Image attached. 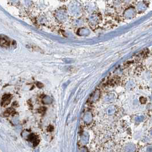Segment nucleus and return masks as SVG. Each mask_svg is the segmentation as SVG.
Masks as SVG:
<instances>
[{
  "instance_id": "f257e3e1",
  "label": "nucleus",
  "mask_w": 152,
  "mask_h": 152,
  "mask_svg": "<svg viewBox=\"0 0 152 152\" xmlns=\"http://www.w3.org/2000/svg\"><path fill=\"white\" fill-rule=\"evenodd\" d=\"M69 16L74 18L81 17L83 13L84 7L82 4L78 0H72L66 6Z\"/></svg>"
},
{
  "instance_id": "f03ea898",
  "label": "nucleus",
  "mask_w": 152,
  "mask_h": 152,
  "mask_svg": "<svg viewBox=\"0 0 152 152\" xmlns=\"http://www.w3.org/2000/svg\"><path fill=\"white\" fill-rule=\"evenodd\" d=\"M54 17L57 21L60 24L66 22L69 17L66 6H62L57 9L54 12Z\"/></svg>"
},
{
  "instance_id": "7ed1b4c3",
  "label": "nucleus",
  "mask_w": 152,
  "mask_h": 152,
  "mask_svg": "<svg viewBox=\"0 0 152 152\" xmlns=\"http://www.w3.org/2000/svg\"><path fill=\"white\" fill-rule=\"evenodd\" d=\"M102 20V17L100 12L97 11L92 12L89 14L86 18V21L92 27H96L100 24Z\"/></svg>"
},
{
  "instance_id": "20e7f679",
  "label": "nucleus",
  "mask_w": 152,
  "mask_h": 152,
  "mask_svg": "<svg viewBox=\"0 0 152 152\" xmlns=\"http://www.w3.org/2000/svg\"><path fill=\"white\" fill-rule=\"evenodd\" d=\"M137 13L135 8L133 6H130L124 10L123 12V17L127 20H131L136 16Z\"/></svg>"
},
{
  "instance_id": "39448f33",
  "label": "nucleus",
  "mask_w": 152,
  "mask_h": 152,
  "mask_svg": "<svg viewBox=\"0 0 152 152\" xmlns=\"http://www.w3.org/2000/svg\"><path fill=\"white\" fill-rule=\"evenodd\" d=\"M149 7V4L145 1H139L137 4L135 9L138 14H142L146 11L147 8Z\"/></svg>"
},
{
  "instance_id": "423d86ee",
  "label": "nucleus",
  "mask_w": 152,
  "mask_h": 152,
  "mask_svg": "<svg viewBox=\"0 0 152 152\" xmlns=\"http://www.w3.org/2000/svg\"><path fill=\"white\" fill-rule=\"evenodd\" d=\"M12 44L13 43H12L11 40L9 38L5 35H0V46L3 48H9L11 46Z\"/></svg>"
},
{
  "instance_id": "0eeeda50",
  "label": "nucleus",
  "mask_w": 152,
  "mask_h": 152,
  "mask_svg": "<svg viewBox=\"0 0 152 152\" xmlns=\"http://www.w3.org/2000/svg\"><path fill=\"white\" fill-rule=\"evenodd\" d=\"M85 20L82 17H79L75 18V19L73 22V24L74 26L81 27L85 24Z\"/></svg>"
},
{
  "instance_id": "6e6552de",
  "label": "nucleus",
  "mask_w": 152,
  "mask_h": 152,
  "mask_svg": "<svg viewBox=\"0 0 152 152\" xmlns=\"http://www.w3.org/2000/svg\"><path fill=\"white\" fill-rule=\"evenodd\" d=\"M10 95L8 94H6L5 96H4L3 101H2V105L3 106H6V105H8L10 103V100H11V98H10Z\"/></svg>"
},
{
  "instance_id": "1a4fd4ad",
  "label": "nucleus",
  "mask_w": 152,
  "mask_h": 152,
  "mask_svg": "<svg viewBox=\"0 0 152 152\" xmlns=\"http://www.w3.org/2000/svg\"><path fill=\"white\" fill-rule=\"evenodd\" d=\"M112 2L115 5L119 6L121 4L122 1L121 0H112Z\"/></svg>"
},
{
  "instance_id": "9d476101",
  "label": "nucleus",
  "mask_w": 152,
  "mask_h": 152,
  "mask_svg": "<svg viewBox=\"0 0 152 152\" xmlns=\"http://www.w3.org/2000/svg\"><path fill=\"white\" fill-rule=\"evenodd\" d=\"M122 3H124L125 4H129L132 0H121Z\"/></svg>"
},
{
  "instance_id": "9b49d317",
  "label": "nucleus",
  "mask_w": 152,
  "mask_h": 152,
  "mask_svg": "<svg viewBox=\"0 0 152 152\" xmlns=\"http://www.w3.org/2000/svg\"><path fill=\"white\" fill-rule=\"evenodd\" d=\"M58 1H60V2H62V3H65V2L67 1V0H58Z\"/></svg>"
}]
</instances>
